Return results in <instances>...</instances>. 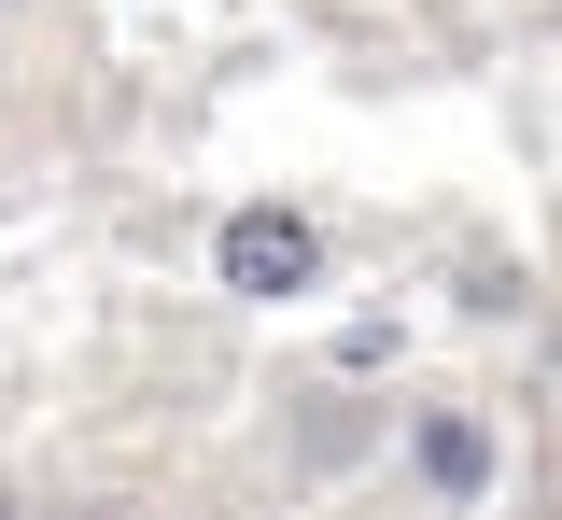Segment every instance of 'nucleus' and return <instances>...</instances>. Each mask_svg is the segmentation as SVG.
<instances>
[{
  "label": "nucleus",
  "mask_w": 562,
  "mask_h": 520,
  "mask_svg": "<svg viewBox=\"0 0 562 520\" xmlns=\"http://www.w3.org/2000/svg\"><path fill=\"white\" fill-rule=\"evenodd\" d=\"M408 464H422L436 507H479V493H492V422H479V408H422V422H408Z\"/></svg>",
  "instance_id": "nucleus-2"
},
{
  "label": "nucleus",
  "mask_w": 562,
  "mask_h": 520,
  "mask_svg": "<svg viewBox=\"0 0 562 520\" xmlns=\"http://www.w3.org/2000/svg\"><path fill=\"white\" fill-rule=\"evenodd\" d=\"M211 268H225V296H310L324 239H310V212H281V197H254V212H225V239H211Z\"/></svg>",
  "instance_id": "nucleus-1"
},
{
  "label": "nucleus",
  "mask_w": 562,
  "mask_h": 520,
  "mask_svg": "<svg viewBox=\"0 0 562 520\" xmlns=\"http://www.w3.org/2000/svg\"><path fill=\"white\" fill-rule=\"evenodd\" d=\"M0 520H14V493H0Z\"/></svg>",
  "instance_id": "nucleus-3"
}]
</instances>
